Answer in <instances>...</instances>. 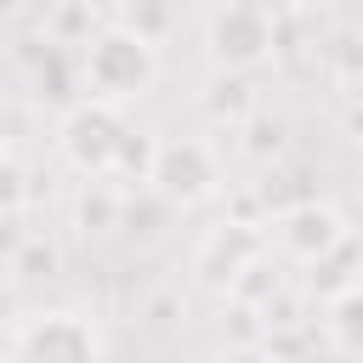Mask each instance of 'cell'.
<instances>
[{
  "label": "cell",
  "mask_w": 363,
  "mask_h": 363,
  "mask_svg": "<svg viewBox=\"0 0 363 363\" xmlns=\"http://www.w3.org/2000/svg\"><path fill=\"white\" fill-rule=\"evenodd\" d=\"M261 255H267V233H261L255 221L227 216V221L204 227V238H199V250H193V278H199V289H210V295H233L238 278H244Z\"/></svg>",
  "instance_id": "obj_6"
},
{
  "label": "cell",
  "mask_w": 363,
  "mask_h": 363,
  "mask_svg": "<svg viewBox=\"0 0 363 363\" xmlns=\"http://www.w3.org/2000/svg\"><path fill=\"white\" fill-rule=\"evenodd\" d=\"M11 312H17V301H11V289L0 284V323H11Z\"/></svg>",
  "instance_id": "obj_20"
},
{
  "label": "cell",
  "mask_w": 363,
  "mask_h": 363,
  "mask_svg": "<svg viewBox=\"0 0 363 363\" xmlns=\"http://www.w3.org/2000/svg\"><path fill=\"white\" fill-rule=\"evenodd\" d=\"M11 363H102V335L85 312H34L11 335Z\"/></svg>",
  "instance_id": "obj_5"
},
{
  "label": "cell",
  "mask_w": 363,
  "mask_h": 363,
  "mask_svg": "<svg viewBox=\"0 0 363 363\" xmlns=\"http://www.w3.org/2000/svg\"><path fill=\"white\" fill-rule=\"evenodd\" d=\"M176 318H182V306H176L170 295H164V301H153V323H176Z\"/></svg>",
  "instance_id": "obj_18"
},
{
  "label": "cell",
  "mask_w": 363,
  "mask_h": 363,
  "mask_svg": "<svg viewBox=\"0 0 363 363\" xmlns=\"http://www.w3.org/2000/svg\"><path fill=\"white\" fill-rule=\"evenodd\" d=\"M79 74H85V91L96 102H130L142 96L153 79H159V45L130 34L125 23H108L85 40V57H79Z\"/></svg>",
  "instance_id": "obj_1"
},
{
  "label": "cell",
  "mask_w": 363,
  "mask_h": 363,
  "mask_svg": "<svg viewBox=\"0 0 363 363\" xmlns=\"http://www.w3.org/2000/svg\"><path fill=\"white\" fill-rule=\"evenodd\" d=\"M28 11V0H0V23H17Z\"/></svg>",
  "instance_id": "obj_19"
},
{
  "label": "cell",
  "mask_w": 363,
  "mask_h": 363,
  "mask_svg": "<svg viewBox=\"0 0 363 363\" xmlns=\"http://www.w3.org/2000/svg\"><path fill=\"white\" fill-rule=\"evenodd\" d=\"M153 147H159V136H147V130H125L119 159H113V176H125V182H147V170H153Z\"/></svg>",
  "instance_id": "obj_13"
},
{
  "label": "cell",
  "mask_w": 363,
  "mask_h": 363,
  "mask_svg": "<svg viewBox=\"0 0 363 363\" xmlns=\"http://www.w3.org/2000/svg\"><path fill=\"white\" fill-rule=\"evenodd\" d=\"M295 6H323V0H295Z\"/></svg>",
  "instance_id": "obj_22"
},
{
  "label": "cell",
  "mask_w": 363,
  "mask_h": 363,
  "mask_svg": "<svg viewBox=\"0 0 363 363\" xmlns=\"http://www.w3.org/2000/svg\"><path fill=\"white\" fill-rule=\"evenodd\" d=\"M204 51L216 62V74H255L272 51H278V28L267 17V6L255 0H221L204 23Z\"/></svg>",
  "instance_id": "obj_3"
},
{
  "label": "cell",
  "mask_w": 363,
  "mask_h": 363,
  "mask_svg": "<svg viewBox=\"0 0 363 363\" xmlns=\"http://www.w3.org/2000/svg\"><path fill=\"white\" fill-rule=\"evenodd\" d=\"M125 130H130V125H125V113H119L113 102L79 96V102H68L62 119H57V153H62L68 170L102 182V176H113V159H119Z\"/></svg>",
  "instance_id": "obj_2"
},
{
  "label": "cell",
  "mask_w": 363,
  "mask_h": 363,
  "mask_svg": "<svg viewBox=\"0 0 363 363\" xmlns=\"http://www.w3.org/2000/svg\"><path fill=\"white\" fill-rule=\"evenodd\" d=\"M318 329L329 335V346H335L340 357H357V352H363V289H346V295L323 301Z\"/></svg>",
  "instance_id": "obj_10"
},
{
  "label": "cell",
  "mask_w": 363,
  "mask_h": 363,
  "mask_svg": "<svg viewBox=\"0 0 363 363\" xmlns=\"http://www.w3.org/2000/svg\"><path fill=\"white\" fill-rule=\"evenodd\" d=\"M28 199H34L28 170H23L17 159H0V216H23V210H28Z\"/></svg>",
  "instance_id": "obj_15"
},
{
  "label": "cell",
  "mask_w": 363,
  "mask_h": 363,
  "mask_svg": "<svg viewBox=\"0 0 363 363\" xmlns=\"http://www.w3.org/2000/svg\"><path fill=\"white\" fill-rule=\"evenodd\" d=\"M244 130H250V136H244V147H250L255 159H267V153H278V147H284V119H278V113H261V108H255V113L244 119Z\"/></svg>",
  "instance_id": "obj_16"
},
{
  "label": "cell",
  "mask_w": 363,
  "mask_h": 363,
  "mask_svg": "<svg viewBox=\"0 0 363 363\" xmlns=\"http://www.w3.org/2000/svg\"><path fill=\"white\" fill-rule=\"evenodd\" d=\"M147 193L164 199L170 210H193L204 199L221 193V159L210 142L199 136H159L153 147V170H147Z\"/></svg>",
  "instance_id": "obj_4"
},
{
  "label": "cell",
  "mask_w": 363,
  "mask_h": 363,
  "mask_svg": "<svg viewBox=\"0 0 363 363\" xmlns=\"http://www.w3.org/2000/svg\"><path fill=\"white\" fill-rule=\"evenodd\" d=\"M204 363H221V357H204Z\"/></svg>",
  "instance_id": "obj_23"
},
{
  "label": "cell",
  "mask_w": 363,
  "mask_h": 363,
  "mask_svg": "<svg viewBox=\"0 0 363 363\" xmlns=\"http://www.w3.org/2000/svg\"><path fill=\"white\" fill-rule=\"evenodd\" d=\"M119 199H125V193H113L108 182H91V187L74 199V227H79V233H113V227H119Z\"/></svg>",
  "instance_id": "obj_12"
},
{
  "label": "cell",
  "mask_w": 363,
  "mask_h": 363,
  "mask_svg": "<svg viewBox=\"0 0 363 363\" xmlns=\"http://www.w3.org/2000/svg\"><path fill=\"white\" fill-rule=\"evenodd\" d=\"M352 227H346V216L329 204V199H295V204H284L272 221H267V250L278 244V255H289V261H318L323 250H335L340 238H346Z\"/></svg>",
  "instance_id": "obj_7"
},
{
  "label": "cell",
  "mask_w": 363,
  "mask_h": 363,
  "mask_svg": "<svg viewBox=\"0 0 363 363\" xmlns=\"http://www.w3.org/2000/svg\"><path fill=\"white\" fill-rule=\"evenodd\" d=\"M125 28L159 45L164 28H170V6H164V0H130V6H125Z\"/></svg>",
  "instance_id": "obj_14"
},
{
  "label": "cell",
  "mask_w": 363,
  "mask_h": 363,
  "mask_svg": "<svg viewBox=\"0 0 363 363\" xmlns=\"http://www.w3.org/2000/svg\"><path fill=\"white\" fill-rule=\"evenodd\" d=\"M6 267H11V278H23V284L57 278V272H62V250H57L51 238H40V233H23V244L6 255Z\"/></svg>",
  "instance_id": "obj_11"
},
{
  "label": "cell",
  "mask_w": 363,
  "mask_h": 363,
  "mask_svg": "<svg viewBox=\"0 0 363 363\" xmlns=\"http://www.w3.org/2000/svg\"><path fill=\"white\" fill-rule=\"evenodd\" d=\"M0 159H6V119H0Z\"/></svg>",
  "instance_id": "obj_21"
},
{
  "label": "cell",
  "mask_w": 363,
  "mask_h": 363,
  "mask_svg": "<svg viewBox=\"0 0 363 363\" xmlns=\"http://www.w3.org/2000/svg\"><path fill=\"white\" fill-rule=\"evenodd\" d=\"M227 363H284V357H278L272 346H244V352H233Z\"/></svg>",
  "instance_id": "obj_17"
},
{
  "label": "cell",
  "mask_w": 363,
  "mask_h": 363,
  "mask_svg": "<svg viewBox=\"0 0 363 363\" xmlns=\"http://www.w3.org/2000/svg\"><path fill=\"white\" fill-rule=\"evenodd\" d=\"M199 108L210 125H244L255 113V91H250V74H210L204 91H199Z\"/></svg>",
  "instance_id": "obj_9"
},
{
  "label": "cell",
  "mask_w": 363,
  "mask_h": 363,
  "mask_svg": "<svg viewBox=\"0 0 363 363\" xmlns=\"http://www.w3.org/2000/svg\"><path fill=\"white\" fill-rule=\"evenodd\" d=\"M346 289H357V238L346 233L335 250H323L318 261H306V295L323 306V301H335V295H346Z\"/></svg>",
  "instance_id": "obj_8"
}]
</instances>
